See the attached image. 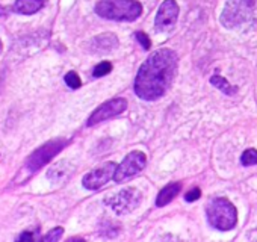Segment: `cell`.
Segmentation results:
<instances>
[{"label": "cell", "mask_w": 257, "mask_h": 242, "mask_svg": "<svg viewBox=\"0 0 257 242\" xmlns=\"http://www.w3.org/2000/svg\"><path fill=\"white\" fill-rule=\"evenodd\" d=\"M179 58L176 52L170 49H161L153 52L149 59L141 65L135 79V92L143 100H158L171 86Z\"/></svg>", "instance_id": "6da1fadb"}, {"label": "cell", "mask_w": 257, "mask_h": 242, "mask_svg": "<svg viewBox=\"0 0 257 242\" xmlns=\"http://www.w3.org/2000/svg\"><path fill=\"white\" fill-rule=\"evenodd\" d=\"M46 2L47 0H17L14 5V10L20 14L31 16V14L38 13L46 5Z\"/></svg>", "instance_id": "7c38bea8"}, {"label": "cell", "mask_w": 257, "mask_h": 242, "mask_svg": "<svg viewBox=\"0 0 257 242\" xmlns=\"http://www.w3.org/2000/svg\"><path fill=\"white\" fill-rule=\"evenodd\" d=\"M110 71H112V64L107 62V61H104V62H100V64L94 68L92 74H94V77H103V76L109 74Z\"/></svg>", "instance_id": "e0dca14e"}, {"label": "cell", "mask_w": 257, "mask_h": 242, "mask_svg": "<svg viewBox=\"0 0 257 242\" xmlns=\"http://www.w3.org/2000/svg\"><path fill=\"white\" fill-rule=\"evenodd\" d=\"M127 107V100L125 98H112V100H107L106 103H103L101 106H98L92 113L91 116L88 118V126H95L101 121H106L112 116H116L119 115L121 112H124Z\"/></svg>", "instance_id": "ba28073f"}, {"label": "cell", "mask_w": 257, "mask_h": 242, "mask_svg": "<svg viewBox=\"0 0 257 242\" xmlns=\"http://www.w3.org/2000/svg\"><path fill=\"white\" fill-rule=\"evenodd\" d=\"M255 10L257 0H228L221 14V23L225 28H236L248 22Z\"/></svg>", "instance_id": "277c9868"}, {"label": "cell", "mask_w": 257, "mask_h": 242, "mask_svg": "<svg viewBox=\"0 0 257 242\" xmlns=\"http://www.w3.org/2000/svg\"><path fill=\"white\" fill-rule=\"evenodd\" d=\"M210 83H212L213 86H216L218 89H221L222 92H225L227 95H233V94L236 92V88L231 86V83H228V82H227L222 76H219V74L212 76Z\"/></svg>", "instance_id": "9a60e30c"}, {"label": "cell", "mask_w": 257, "mask_h": 242, "mask_svg": "<svg viewBox=\"0 0 257 242\" xmlns=\"http://www.w3.org/2000/svg\"><path fill=\"white\" fill-rule=\"evenodd\" d=\"M70 171H71L70 164H68V162H65V161H61V162H58L56 165H53V167L49 170L47 177H49L52 182L64 180V179L70 174Z\"/></svg>", "instance_id": "5bb4252c"}, {"label": "cell", "mask_w": 257, "mask_h": 242, "mask_svg": "<svg viewBox=\"0 0 257 242\" xmlns=\"http://www.w3.org/2000/svg\"><path fill=\"white\" fill-rule=\"evenodd\" d=\"M118 46V40L113 34H103L95 37L89 43V52L92 53H107Z\"/></svg>", "instance_id": "8fae6325"}, {"label": "cell", "mask_w": 257, "mask_h": 242, "mask_svg": "<svg viewBox=\"0 0 257 242\" xmlns=\"http://www.w3.org/2000/svg\"><path fill=\"white\" fill-rule=\"evenodd\" d=\"M116 168H118L116 164H113V162H106V164H103L101 167H98V168L89 171V173L83 177L82 183H83V186H85L86 189H91V191L98 189V188L104 186L110 179H113Z\"/></svg>", "instance_id": "9c48e42d"}, {"label": "cell", "mask_w": 257, "mask_h": 242, "mask_svg": "<svg viewBox=\"0 0 257 242\" xmlns=\"http://www.w3.org/2000/svg\"><path fill=\"white\" fill-rule=\"evenodd\" d=\"M135 37H137V40L141 43V46H143L146 50H149V49L152 47V41H150V38H149L144 32H137Z\"/></svg>", "instance_id": "ffe728a7"}, {"label": "cell", "mask_w": 257, "mask_h": 242, "mask_svg": "<svg viewBox=\"0 0 257 242\" xmlns=\"http://www.w3.org/2000/svg\"><path fill=\"white\" fill-rule=\"evenodd\" d=\"M95 13L106 20L135 22L143 14V7L137 0H100Z\"/></svg>", "instance_id": "7a4b0ae2"}, {"label": "cell", "mask_w": 257, "mask_h": 242, "mask_svg": "<svg viewBox=\"0 0 257 242\" xmlns=\"http://www.w3.org/2000/svg\"><path fill=\"white\" fill-rule=\"evenodd\" d=\"M65 83H67L71 89H77V88H80L82 80H80V77H79V74H77L76 71H70V73L65 74Z\"/></svg>", "instance_id": "ac0fdd59"}, {"label": "cell", "mask_w": 257, "mask_h": 242, "mask_svg": "<svg viewBox=\"0 0 257 242\" xmlns=\"http://www.w3.org/2000/svg\"><path fill=\"white\" fill-rule=\"evenodd\" d=\"M67 146L65 140H53L46 143L44 146H41L40 149H37L28 159L26 162V170L29 173H35L40 168H43L46 164H49L64 147Z\"/></svg>", "instance_id": "5b68a950"}, {"label": "cell", "mask_w": 257, "mask_h": 242, "mask_svg": "<svg viewBox=\"0 0 257 242\" xmlns=\"http://www.w3.org/2000/svg\"><path fill=\"white\" fill-rule=\"evenodd\" d=\"M35 234L32 231H25L19 236V240H34Z\"/></svg>", "instance_id": "7402d4cb"}, {"label": "cell", "mask_w": 257, "mask_h": 242, "mask_svg": "<svg viewBox=\"0 0 257 242\" xmlns=\"http://www.w3.org/2000/svg\"><path fill=\"white\" fill-rule=\"evenodd\" d=\"M141 200H143V195L138 189L125 188V189L116 192L115 195H112L107 200V204L110 206V209L115 213L125 215V213H131L132 210H135L140 206Z\"/></svg>", "instance_id": "8992f818"}, {"label": "cell", "mask_w": 257, "mask_h": 242, "mask_svg": "<svg viewBox=\"0 0 257 242\" xmlns=\"http://www.w3.org/2000/svg\"><path fill=\"white\" fill-rule=\"evenodd\" d=\"M240 162L243 167H251V165H255L257 164V150L254 149H248L243 152L242 158H240Z\"/></svg>", "instance_id": "2e32d148"}, {"label": "cell", "mask_w": 257, "mask_h": 242, "mask_svg": "<svg viewBox=\"0 0 257 242\" xmlns=\"http://www.w3.org/2000/svg\"><path fill=\"white\" fill-rule=\"evenodd\" d=\"M62 233H64L62 227H56V228L50 230V231L43 237V240H58V239H61Z\"/></svg>", "instance_id": "d6986e66"}, {"label": "cell", "mask_w": 257, "mask_h": 242, "mask_svg": "<svg viewBox=\"0 0 257 242\" xmlns=\"http://www.w3.org/2000/svg\"><path fill=\"white\" fill-rule=\"evenodd\" d=\"M209 224L218 230H230L237 222L236 207L227 198H215L207 206Z\"/></svg>", "instance_id": "3957f363"}, {"label": "cell", "mask_w": 257, "mask_h": 242, "mask_svg": "<svg viewBox=\"0 0 257 242\" xmlns=\"http://www.w3.org/2000/svg\"><path fill=\"white\" fill-rule=\"evenodd\" d=\"M0 53H2V41H0Z\"/></svg>", "instance_id": "603a6c76"}, {"label": "cell", "mask_w": 257, "mask_h": 242, "mask_svg": "<svg viewBox=\"0 0 257 242\" xmlns=\"http://www.w3.org/2000/svg\"><path fill=\"white\" fill-rule=\"evenodd\" d=\"M200 197H201V191H200V188H194V189H191L189 192H186V195H185L186 201H189V203H192V201L198 200Z\"/></svg>", "instance_id": "44dd1931"}, {"label": "cell", "mask_w": 257, "mask_h": 242, "mask_svg": "<svg viewBox=\"0 0 257 242\" xmlns=\"http://www.w3.org/2000/svg\"><path fill=\"white\" fill-rule=\"evenodd\" d=\"M180 183H170V185H167L161 192H159V195H158V198H156V204L159 206V207H162V206H167L171 200H174L176 197H177V194L180 192Z\"/></svg>", "instance_id": "4fadbf2b"}, {"label": "cell", "mask_w": 257, "mask_h": 242, "mask_svg": "<svg viewBox=\"0 0 257 242\" xmlns=\"http://www.w3.org/2000/svg\"><path fill=\"white\" fill-rule=\"evenodd\" d=\"M177 17H179V5L176 4V0H165L156 16V28L158 29L171 28L177 22Z\"/></svg>", "instance_id": "30bf717a"}, {"label": "cell", "mask_w": 257, "mask_h": 242, "mask_svg": "<svg viewBox=\"0 0 257 242\" xmlns=\"http://www.w3.org/2000/svg\"><path fill=\"white\" fill-rule=\"evenodd\" d=\"M147 164V156L143 153V152H132L128 153L124 161L119 164V167L116 168L115 171V176H113V180L121 183L127 179H131L134 176H137L138 173H141L144 170Z\"/></svg>", "instance_id": "52a82bcc"}]
</instances>
